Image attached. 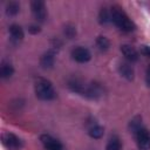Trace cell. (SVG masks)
Segmentation results:
<instances>
[{"mask_svg": "<svg viewBox=\"0 0 150 150\" xmlns=\"http://www.w3.org/2000/svg\"><path fill=\"white\" fill-rule=\"evenodd\" d=\"M110 15H111V21L121 29L124 32H131L135 29V23L129 19L127 13L123 11V8L118 5H114L110 8Z\"/></svg>", "mask_w": 150, "mask_h": 150, "instance_id": "cell-1", "label": "cell"}, {"mask_svg": "<svg viewBox=\"0 0 150 150\" xmlns=\"http://www.w3.org/2000/svg\"><path fill=\"white\" fill-rule=\"evenodd\" d=\"M34 89L36 97L42 101H52L56 97V91L52 82L45 77H38L35 80Z\"/></svg>", "mask_w": 150, "mask_h": 150, "instance_id": "cell-2", "label": "cell"}, {"mask_svg": "<svg viewBox=\"0 0 150 150\" xmlns=\"http://www.w3.org/2000/svg\"><path fill=\"white\" fill-rule=\"evenodd\" d=\"M1 141L8 150H20L22 148L21 138L12 132H4L1 136Z\"/></svg>", "mask_w": 150, "mask_h": 150, "instance_id": "cell-3", "label": "cell"}, {"mask_svg": "<svg viewBox=\"0 0 150 150\" xmlns=\"http://www.w3.org/2000/svg\"><path fill=\"white\" fill-rule=\"evenodd\" d=\"M30 8H32V13L34 15V18L36 19V21L39 22H43L47 18V8H46V4L41 0H34L30 2Z\"/></svg>", "mask_w": 150, "mask_h": 150, "instance_id": "cell-4", "label": "cell"}, {"mask_svg": "<svg viewBox=\"0 0 150 150\" xmlns=\"http://www.w3.org/2000/svg\"><path fill=\"white\" fill-rule=\"evenodd\" d=\"M136 143L141 150H149L150 149V131L144 127L141 128L135 134Z\"/></svg>", "mask_w": 150, "mask_h": 150, "instance_id": "cell-5", "label": "cell"}, {"mask_svg": "<svg viewBox=\"0 0 150 150\" xmlns=\"http://www.w3.org/2000/svg\"><path fill=\"white\" fill-rule=\"evenodd\" d=\"M104 90H103V87L97 83V82H91L89 84H86L84 87V90H83V94L86 97L88 98H91V100H96L98 97H101L103 95Z\"/></svg>", "mask_w": 150, "mask_h": 150, "instance_id": "cell-6", "label": "cell"}, {"mask_svg": "<svg viewBox=\"0 0 150 150\" xmlns=\"http://www.w3.org/2000/svg\"><path fill=\"white\" fill-rule=\"evenodd\" d=\"M40 141L43 145V148L46 150H63V145L60 141H57L56 138L52 137L50 135H47V134H43L40 136Z\"/></svg>", "mask_w": 150, "mask_h": 150, "instance_id": "cell-7", "label": "cell"}, {"mask_svg": "<svg viewBox=\"0 0 150 150\" xmlns=\"http://www.w3.org/2000/svg\"><path fill=\"white\" fill-rule=\"evenodd\" d=\"M73 59L79 63H87L91 59V54L88 48L84 47H76L71 50Z\"/></svg>", "mask_w": 150, "mask_h": 150, "instance_id": "cell-8", "label": "cell"}, {"mask_svg": "<svg viewBox=\"0 0 150 150\" xmlns=\"http://www.w3.org/2000/svg\"><path fill=\"white\" fill-rule=\"evenodd\" d=\"M54 63H55V50L54 49H50V50L43 53L42 56L40 57V66L43 69L53 68Z\"/></svg>", "mask_w": 150, "mask_h": 150, "instance_id": "cell-9", "label": "cell"}, {"mask_svg": "<svg viewBox=\"0 0 150 150\" xmlns=\"http://www.w3.org/2000/svg\"><path fill=\"white\" fill-rule=\"evenodd\" d=\"M118 73L121 74V76H123L128 81H132L135 77L134 68L129 62H121L118 66Z\"/></svg>", "mask_w": 150, "mask_h": 150, "instance_id": "cell-10", "label": "cell"}, {"mask_svg": "<svg viewBox=\"0 0 150 150\" xmlns=\"http://www.w3.org/2000/svg\"><path fill=\"white\" fill-rule=\"evenodd\" d=\"M121 52L124 55V57L129 61V62H136L138 60V53L137 50L130 46V45H122L121 46Z\"/></svg>", "mask_w": 150, "mask_h": 150, "instance_id": "cell-11", "label": "cell"}, {"mask_svg": "<svg viewBox=\"0 0 150 150\" xmlns=\"http://www.w3.org/2000/svg\"><path fill=\"white\" fill-rule=\"evenodd\" d=\"M68 87L71 91L74 93H77V94H83V90H84V87L86 84L80 80V79H76V77H73L68 81Z\"/></svg>", "mask_w": 150, "mask_h": 150, "instance_id": "cell-12", "label": "cell"}, {"mask_svg": "<svg viewBox=\"0 0 150 150\" xmlns=\"http://www.w3.org/2000/svg\"><path fill=\"white\" fill-rule=\"evenodd\" d=\"M9 34H11V36H12L14 40H16V41L22 40L23 36H25V33H23L22 27L19 26V25H16V23H13V25L9 26Z\"/></svg>", "mask_w": 150, "mask_h": 150, "instance_id": "cell-13", "label": "cell"}, {"mask_svg": "<svg viewBox=\"0 0 150 150\" xmlns=\"http://www.w3.org/2000/svg\"><path fill=\"white\" fill-rule=\"evenodd\" d=\"M14 74V68L9 62L4 61L0 67V75L2 79H9Z\"/></svg>", "mask_w": 150, "mask_h": 150, "instance_id": "cell-14", "label": "cell"}, {"mask_svg": "<svg viewBox=\"0 0 150 150\" xmlns=\"http://www.w3.org/2000/svg\"><path fill=\"white\" fill-rule=\"evenodd\" d=\"M88 135H89L91 138L98 139V138H101V137L104 135V129H103V127H101V125H98V124H95V125H93V127L89 128Z\"/></svg>", "mask_w": 150, "mask_h": 150, "instance_id": "cell-15", "label": "cell"}, {"mask_svg": "<svg viewBox=\"0 0 150 150\" xmlns=\"http://www.w3.org/2000/svg\"><path fill=\"white\" fill-rule=\"evenodd\" d=\"M122 149V143L118 136H112L107 143L105 150H121Z\"/></svg>", "mask_w": 150, "mask_h": 150, "instance_id": "cell-16", "label": "cell"}, {"mask_svg": "<svg viewBox=\"0 0 150 150\" xmlns=\"http://www.w3.org/2000/svg\"><path fill=\"white\" fill-rule=\"evenodd\" d=\"M141 128H143V125H142V117H141V116H135V117L130 121V123H129L130 132H132V134L135 135Z\"/></svg>", "mask_w": 150, "mask_h": 150, "instance_id": "cell-17", "label": "cell"}, {"mask_svg": "<svg viewBox=\"0 0 150 150\" xmlns=\"http://www.w3.org/2000/svg\"><path fill=\"white\" fill-rule=\"evenodd\" d=\"M96 46H97V48H98L100 50L105 52V50H108L109 47H110V41H109L108 38L100 35V36H97V39H96Z\"/></svg>", "mask_w": 150, "mask_h": 150, "instance_id": "cell-18", "label": "cell"}, {"mask_svg": "<svg viewBox=\"0 0 150 150\" xmlns=\"http://www.w3.org/2000/svg\"><path fill=\"white\" fill-rule=\"evenodd\" d=\"M20 11V6L16 1H9L7 5H6V14L7 15H16Z\"/></svg>", "mask_w": 150, "mask_h": 150, "instance_id": "cell-19", "label": "cell"}, {"mask_svg": "<svg viewBox=\"0 0 150 150\" xmlns=\"http://www.w3.org/2000/svg\"><path fill=\"white\" fill-rule=\"evenodd\" d=\"M110 20H111L110 12H109L105 7L101 8V11H100V13H98V21H100V23H101V25H105V23H108Z\"/></svg>", "mask_w": 150, "mask_h": 150, "instance_id": "cell-20", "label": "cell"}, {"mask_svg": "<svg viewBox=\"0 0 150 150\" xmlns=\"http://www.w3.org/2000/svg\"><path fill=\"white\" fill-rule=\"evenodd\" d=\"M63 33L64 35L68 38V39H73L75 35H76V29L74 26L71 25H66L64 26V29H63Z\"/></svg>", "mask_w": 150, "mask_h": 150, "instance_id": "cell-21", "label": "cell"}, {"mask_svg": "<svg viewBox=\"0 0 150 150\" xmlns=\"http://www.w3.org/2000/svg\"><path fill=\"white\" fill-rule=\"evenodd\" d=\"M40 30H41V28L38 25H29L28 26V32L30 34H38V33H40Z\"/></svg>", "mask_w": 150, "mask_h": 150, "instance_id": "cell-22", "label": "cell"}, {"mask_svg": "<svg viewBox=\"0 0 150 150\" xmlns=\"http://www.w3.org/2000/svg\"><path fill=\"white\" fill-rule=\"evenodd\" d=\"M145 82L150 87V66H148V68L145 70Z\"/></svg>", "mask_w": 150, "mask_h": 150, "instance_id": "cell-23", "label": "cell"}, {"mask_svg": "<svg viewBox=\"0 0 150 150\" xmlns=\"http://www.w3.org/2000/svg\"><path fill=\"white\" fill-rule=\"evenodd\" d=\"M142 53L148 55V56H150V46H143L142 47Z\"/></svg>", "mask_w": 150, "mask_h": 150, "instance_id": "cell-24", "label": "cell"}, {"mask_svg": "<svg viewBox=\"0 0 150 150\" xmlns=\"http://www.w3.org/2000/svg\"><path fill=\"white\" fill-rule=\"evenodd\" d=\"M63 150H66V149H63Z\"/></svg>", "mask_w": 150, "mask_h": 150, "instance_id": "cell-25", "label": "cell"}]
</instances>
